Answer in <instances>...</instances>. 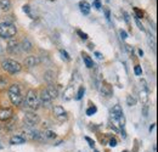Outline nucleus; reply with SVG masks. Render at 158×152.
Instances as JSON below:
<instances>
[{
	"label": "nucleus",
	"mask_w": 158,
	"mask_h": 152,
	"mask_svg": "<svg viewBox=\"0 0 158 152\" xmlns=\"http://www.w3.org/2000/svg\"><path fill=\"white\" fill-rule=\"evenodd\" d=\"M17 33V29L15 27V24L10 23V22H2L0 23V37L4 39H11L15 37Z\"/></svg>",
	"instance_id": "nucleus-1"
},
{
	"label": "nucleus",
	"mask_w": 158,
	"mask_h": 152,
	"mask_svg": "<svg viewBox=\"0 0 158 152\" xmlns=\"http://www.w3.org/2000/svg\"><path fill=\"white\" fill-rule=\"evenodd\" d=\"M9 97L11 100V102L15 106H20L22 103V95H21V88L17 84H12L9 88Z\"/></svg>",
	"instance_id": "nucleus-2"
},
{
	"label": "nucleus",
	"mask_w": 158,
	"mask_h": 152,
	"mask_svg": "<svg viewBox=\"0 0 158 152\" xmlns=\"http://www.w3.org/2000/svg\"><path fill=\"white\" fill-rule=\"evenodd\" d=\"M27 106L32 110H38L40 107V102H39V97L37 95V91L33 90V89H29L28 93H27V96H26V101Z\"/></svg>",
	"instance_id": "nucleus-3"
},
{
	"label": "nucleus",
	"mask_w": 158,
	"mask_h": 152,
	"mask_svg": "<svg viewBox=\"0 0 158 152\" xmlns=\"http://www.w3.org/2000/svg\"><path fill=\"white\" fill-rule=\"evenodd\" d=\"M1 66H2V68H4L6 72H9V73H11V74H15V73L20 72L21 68H22L20 62H17V61H15V60H11V58L4 60L2 63H1Z\"/></svg>",
	"instance_id": "nucleus-4"
},
{
	"label": "nucleus",
	"mask_w": 158,
	"mask_h": 152,
	"mask_svg": "<svg viewBox=\"0 0 158 152\" xmlns=\"http://www.w3.org/2000/svg\"><path fill=\"white\" fill-rule=\"evenodd\" d=\"M39 116L34 112H26L24 114V124L27 125V128H34L35 124L39 123Z\"/></svg>",
	"instance_id": "nucleus-5"
},
{
	"label": "nucleus",
	"mask_w": 158,
	"mask_h": 152,
	"mask_svg": "<svg viewBox=\"0 0 158 152\" xmlns=\"http://www.w3.org/2000/svg\"><path fill=\"white\" fill-rule=\"evenodd\" d=\"M51 101H52V99H51L50 95L48 94L46 89H43L41 93H40V96H39L40 105H43L44 107H49V106L51 105Z\"/></svg>",
	"instance_id": "nucleus-6"
},
{
	"label": "nucleus",
	"mask_w": 158,
	"mask_h": 152,
	"mask_svg": "<svg viewBox=\"0 0 158 152\" xmlns=\"http://www.w3.org/2000/svg\"><path fill=\"white\" fill-rule=\"evenodd\" d=\"M7 50L11 53V54H20L21 53V46L20 44L15 40V39L11 38V40L7 43Z\"/></svg>",
	"instance_id": "nucleus-7"
},
{
	"label": "nucleus",
	"mask_w": 158,
	"mask_h": 152,
	"mask_svg": "<svg viewBox=\"0 0 158 152\" xmlns=\"http://www.w3.org/2000/svg\"><path fill=\"white\" fill-rule=\"evenodd\" d=\"M52 111H54L55 117H56L59 120H64V119L67 118L66 111H64V108H63L62 106H55V107L52 108Z\"/></svg>",
	"instance_id": "nucleus-8"
},
{
	"label": "nucleus",
	"mask_w": 158,
	"mask_h": 152,
	"mask_svg": "<svg viewBox=\"0 0 158 152\" xmlns=\"http://www.w3.org/2000/svg\"><path fill=\"white\" fill-rule=\"evenodd\" d=\"M40 63V58L38 56H28L24 60V66L32 68V67H35Z\"/></svg>",
	"instance_id": "nucleus-9"
},
{
	"label": "nucleus",
	"mask_w": 158,
	"mask_h": 152,
	"mask_svg": "<svg viewBox=\"0 0 158 152\" xmlns=\"http://www.w3.org/2000/svg\"><path fill=\"white\" fill-rule=\"evenodd\" d=\"M12 117L11 108H0V120H9Z\"/></svg>",
	"instance_id": "nucleus-10"
},
{
	"label": "nucleus",
	"mask_w": 158,
	"mask_h": 152,
	"mask_svg": "<svg viewBox=\"0 0 158 152\" xmlns=\"http://www.w3.org/2000/svg\"><path fill=\"white\" fill-rule=\"evenodd\" d=\"M20 46H21V50H23V51H26V53H29V51H32V49H33V45H32V43L29 41L28 38L23 39Z\"/></svg>",
	"instance_id": "nucleus-11"
},
{
	"label": "nucleus",
	"mask_w": 158,
	"mask_h": 152,
	"mask_svg": "<svg viewBox=\"0 0 158 152\" xmlns=\"http://www.w3.org/2000/svg\"><path fill=\"white\" fill-rule=\"evenodd\" d=\"M46 91H48V94L50 95L51 99H56L59 96V90L54 84H49L48 88H46Z\"/></svg>",
	"instance_id": "nucleus-12"
},
{
	"label": "nucleus",
	"mask_w": 158,
	"mask_h": 152,
	"mask_svg": "<svg viewBox=\"0 0 158 152\" xmlns=\"http://www.w3.org/2000/svg\"><path fill=\"white\" fill-rule=\"evenodd\" d=\"M26 142V137H23L22 135H14L10 139V144L11 145H21Z\"/></svg>",
	"instance_id": "nucleus-13"
},
{
	"label": "nucleus",
	"mask_w": 158,
	"mask_h": 152,
	"mask_svg": "<svg viewBox=\"0 0 158 152\" xmlns=\"http://www.w3.org/2000/svg\"><path fill=\"white\" fill-rule=\"evenodd\" d=\"M79 7H80V11H81L84 15H89V14H90V5H89L88 1L81 0V1L79 2Z\"/></svg>",
	"instance_id": "nucleus-14"
},
{
	"label": "nucleus",
	"mask_w": 158,
	"mask_h": 152,
	"mask_svg": "<svg viewBox=\"0 0 158 152\" xmlns=\"http://www.w3.org/2000/svg\"><path fill=\"white\" fill-rule=\"evenodd\" d=\"M81 56H83V61H84V63H85V66L88 67V68H93L94 67V61L91 60V57L89 56L88 54H81Z\"/></svg>",
	"instance_id": "nucleus-15"
},
{
	"label": "nucleus",
	"mask_w": 158,
	"mask_h": 152,
	"mask_svg": "<svg viewBox=\"0 0 158 152\" xmlns=\"http://www.w3.org/2000/svg\"><path fill=\"white\" fill-rule=\"evenodd\" d=\"M101 93L103 96H111L112 95V90H111V87L106 83L102 84V88H101Z\"/></svg>",
	"instance_id": "nucleus-16"
},
{
	"label": "nucleus",
	"mask_w": 158,
	"mask_h": 152,
	"mask_svg": "<svg viewBox=\"0 0 158 152\" xmlns=\"http://www.w3.org/2000/svg\"><path fill=\"white\" fill-rule=\"evenodd\" d=\"M44 79H45L49 84H52V82L55 80V73H54L52 71H48V72H45Z\"/></svg>",
	"instance_id": "nucleus-17"
},
{
	"label": "nucleus",
	"mask_w": 158,
	"mask_h": 152,
	"mask_svg": "<svg viewBox=\"0 0 158 152\" xmlns=\"http://www.w3.org/2000/svg\"><path fill=\"white\" fill-rule=\"evenodd\" d=\"M0 7H1V10H4V11L10 10V7H11V1H10V0H0Z\"/></svg>",
	"instance_id": "nucleus-18"
},
{
	"label": "nucleus",
	"mask_w": 158,
	"mask_h": 152,
	"mask_svg": "<svg viewBox=\"0 0 158 152\" xmlns=\"http://www.w3.org/2000/svg\"><path fill=\"white\" fill-rule=\"evenodd\" d=\"M43 134H44L45 139H55L56 137V133L52 132V130H45Z\"/></svg>",
	"instance_id": "nucleus-19"
},
{
	"label": "nucleus",
	"mask_w": 158,
	"mask_h": 152,
	"mask_svg": "<svg viewBox=\"0 0 158 152\" xmlns=\"http://www.w3.org/2000/svg\"><path fill=\"white\" fill-rule=\"evenodd\" d=\"M127 103H128L129 106H135V105H136V99L133 97L131 95H128L127 96Z\"/></svg>",
	"instance_id": "nucleus-20"
},
{
	"label": "nucleus",
	"mask_w": 158,
	"mask_h": 152,
	"mask_svg": "<svg viewBox=\"0 0 158 152\" xmlns=\"http://www.w3.org/2000/svg\"><path fill=\"white\" fill-rule=\"evenodd\" d=\"M71 93H73V88H72V87H69V88L64 91V96H63V97H64V100H71V99H72Z\"/></svg>",
	"instance_id": "nucleus-21"
},
{
	"label": "nucleus",
	"mask_w": 158,
	"mask_h": 152,
	"mask_svg": "<svg viewBox=\"0 0 158 152\" xmlns=\"http://www.w3.org/2000/svg\"><path fill=\"white\" fill-rule=\"evenodd\" d=\"M140 99H141V101H142L143 103H146V102H147V100H148V96H147V93H146V90H141V91H140Z\"/></svg>",
	"instance_id": "nucleus-22"
},
{
	"label": "nucleus",
	"mask_w": 158,
	"mask_h": 152,
	"mask_svg": "<svg viewBox=\"0 0 158 152\" xmlns=\"http://www.w3.org/2000/svg\"><path fill=\"white\" fill-rule=\"evenodd\" d=\"M96 111H98V107H96V106H90V107L86 110V114H88V116H93V114L96 113Z\"/></svg>",
	"instance_id": "nucleus-23"
},
{
	"label": "nucleus",
	"mask_w": 158,
	"mask_h": 152,
	"mask_svg": "<svg viewBox=\"0 0 158 152\" xmlns=\"http://www.w3.org/2000/svg\"><path fill=\"white\" fill-rule=\"evenodd\" d=\"M84 93H85V89H84V87H80L78 90V94H77V100H80L83 95H84Z\"/></svg>",
	"instance_id": "nucleus-24"
},
{
	"label": "nucleus",
	"mask_w": 158,
	"mask_h": 152,
	"mask_svg": "<svg viewBox=\"0 0 158 152\" xmlns=\"http://www.w3.org/2000/svg\"><path fill=\"white\" fill-rule=\"evenodd\" d=\"M60 54L62 55V57H63L66 61H68V60L71 58V57H69V55H68V53H67V51H64V50H62V49L60 50Z\"/></svg>",
	"instance_id": "nucleus-25"
},
{
	"label": "nucleus",
	"mask_w": 158,
	"mask_h": 152,
	"mask_svg": "<svg viewBox=\"0 0 158 152\" xmlns=\"http://www.w3.org/2000/svg\"><path fill=\"white\" fill-rule=\"evenodd\" d=\"M85 140L89 142V146H90V147H93V149L95 147V141H94L93 139H90V137H88V136H86V137H85Z\"/></svg>",
	"instance_id": "nucleus-26"
},
{
	"label": "nucleus",
	"mask_w": 158,
	"mask_h": 152,
	"mask_svg": "<svg viewBox=\"0 0 158 152\" xmlns=\"http://www.w3.org/2000/svg\"><path fill=\"white\" fill-rule=\"evenodd\" d=\"M134 11H135V14H136V19H142V16H143V14H142V11H140L139 9H134Z\"/></svg>",
	"instance_id": "nucleus-27"
},
{
	"label": "nucleus",
	"mask_w": 158,
	"mask_h": 152,
	"mask_svg": "<svg viewBox=\"0 0 158 152\" xmlns=\"http://www.w3.org/2000/svg\"><path fill=\"white\" fill-rule=\"evenodd\" d=\"M134 72H135V74H136V76H141V73H142V70H141V67H140V66H135V68H134Z\"/></svg>",
	"instance_id": "nucleus-28"
},
{
	"label": "nucleus",
	"mask_w": 158,
	"mask_h": 152,
	"mask_svg": "<svg viewBox=\"0 0 158 152\" xmlns=\"http://www.w3.org/2000/svg\"><path fill=\"white\" fill-rule=\"evenodd\" d=\"M5 85H6V79H4V78H0V90L5 89Z\"/></svg>",
	"instance_id": "nucleus-29"
},
{
	"label": "nucleus",
	"mask_w": 158,
	"mask_h": 152,
	"mask_svg": "<svg viewBox=\"0 0 158 152\" xmlns=\"http://www.w3.org/2000/svg\"><path fill=\"white\" fill-rule=\"evenodd\" d=\"M77 33L80 36V38H81V39H84V40H86V39H88V34H86V33H83L80 29H78V31H77Z\"/></svg>",
	"instance_id": "nucleus-30"
},
{
	"label": "nucleus",
	"mask_w": 158,
	"mask_h": 152,
	"mask_svg": "<svg viewBox=\"0 0 158 152\" xmlns=\"http://www.w3.org/2000/svg\"><path fill=\"white\" fill-rule=\"evenodd\" d=\"M93 5H94V7H96L98 10H100V9H101V2H100V0H94Z\"/></svg>",
	"instance_id": "nucleus-31"
},
{
	"label": "nucleus",
	"mask_w": 158,
	"mask_h": 152,
	"mask_svg": "<svg viewBox=\"0 0 158 152\" xmlns=\"http://www.w3.org/2000/svg\"><path fill=\"white\" fill-rule=\"evenodd\" d=\"M142 114H143V117H147V116H148V107H147V105L143 106V108H142Z\"/></svg>",
	"instance_id": "nucleus-32"
},
{
	"label": "nucleus",
	"mask_w": 158,
	"mask_h": 152,
	"mask_svg": "<svg viewBox=\"0 0 158 152\" xmlns=\"http://www.w3.org/2000/svg\"><path fill=\"white\" fill-rule=\"evenodd\" d=\"M23 11L27 12V14L31 16V6H29V5H24V6H23Z\"/></svg>",
	"instance_id": "nucleus-33"
},
{
	"label": "nucleus",
	"mask_w": 158,
	"mask_h": 152,
	"mask_svg": "<svg viewBox=\"0 0 158 152\" xmlns=\"http://www.w3.org/2000/svg\"><path fill=\"white\" fill-rule=\"evenodd\" d=\"M110 146H112V147H114V146H117V140H116L114 137H112V139H110Z\"/></svg>",
	"instance_id": "nucleus-34"
},
{
	"label": "nucleus",
	"mask_w": 158,
	"mask_h": 152,
	"mask_svg": "<svg viewBox=\"0 0 158 152\" xmlns=\"http://www.w3.org/2000/svg\"><path fill=\"white\" fill-rule=\"evenodd\" d=\"M119 34H120V38L123 39V40L128 38V36H127V32H125V31H120V32H119Z\"/></svg>",
	"instance_id": "nucleus-35"
},
{
	"label": "nucleus",
	"mask_w": 158,
	"mask_h": 152,
	"mask_svg": "<svg viewBox=\"0 0 158 152\" xmlns=\"http://www.w3.org/2000/svg\"><path fill=\"white\" fill-rule=\"evenodd\" d=\"M136 24H138V26H139V28H140L141 31H143V27H142V24L140 23V21H139L138 19H136Z\"/></svg>",
	"instance_id": "nucleus-36"
},
{
	"label": "nucleus",
	"mask_w": 158,
	"mask_h": 152,
	"mask_svg": "<svg viewBox=\"0 0 158 152\" xmlns=\"http://www.w3.org/2000/svg\"><path fill=\"white\" fill-rule=\"evenodd\" d=\"M123 15H124V19H125V21L129 23V16H128V14H127V12H123Z\"/></svg>",
	"instance_id": "nucleus-37"
},
{
	"label": "nucleus",
	"mask_w": 158,
	"mask_h": 152,
	"mask_svg": "<svg viewBox=\"0 0 158 152\" xmlns=\"http://www.w3.org/2000/svg\"><path fill=\"white\" fill-rule=\"evenodd\" d=\"M95 55L98 56V58H99V60H102V55H101L100 53H95Z\"/></svg>",
	"instance_id": "nucleus-38"
},
{
	"label": "nucleus",
	"mask_w": 158,
	"mask_h": 152,
	"mask_svg": "<svg viewBox=\"0 0 158 152\" xmlns=\"http://www.w3.org/2000/svg\"><path fill=\"white\" fill-rule=\"evenodd\" d=\"M155 127H156V125H155V124H152V125H151V127H150V132H152V130H153V129H155Z\"/></svg>",
	"instance_id": "nucleus-39"
},
{
	"label": "nucleus",
	"mask_w": 158,
	"mask_h": 152,
	"mask_svg": "<svg viewBox=\"0 0 158 152\" xmlns=\"http://www.w3.org/2000/svg\"><path fill=\"white\" fill-rule=\"evenodd\" d=\"M106 16H107V19H110V11L108 10H106Z\"/></svg>",
	"instance_id": "nucleus-40"
},
{
	"label": "nucleus",
	"mask_w": 158,
	"mask_h": 152,
	"mask_svg": "<svg viewBox=\"0 0 158 152\" xmlns=\"http://www.w3.org/2000/svg\"><path fill=\"white\" fill-rule=\"evenodd\" d=\"M139 55H140V56H143V51H142V50H139Z\"/></svg>",
	"instance_id": "nucleus-41"
},
{
	"label": "nucleus",
	"mask_w": 158,
	"mask_h": 152,
	"mask_svg": "<svg viewBox=\"0 0 158 152\" xmlns=\"http://www.w3.org/2000/svg\"><path fill=\"white\" fill-rule=\"evenodd\" d=\"M2 149H4V145H2L1 142H0V150H2Z\"/></svg>",
	"instance_id": "nucleus-42"
},
{
	"label": "nucleus",
	"mask_w": 158,
	"mask_h": 152,
	"mask_svg": "<svg viewBox=\"0 0 158 152\" xmlns=\"http://www.w3.org/2000/svg\"><path fill=\"white\" fill-rule=\"evenodd\" d=\"M1 51H2V48H1V45H0V53H1Z\"/></svg>",
	"instance_id": "nucleus-43"
},
{
	"label": "nucleus",
	"mask_w": 158,
	"mask_h": 152,
	"mask_svg": "<svg viewBox=\"0 0 158 152\" xmlns=\"http://www.w3.org/2000/svg\"><path fill=\"white\" fill-rule=\"evenodd\" d=\"M95 152H99V151H96V150H95Z\"/></svg>",
	"instance_id": "nucleus-44"
},
{
	"label": "nucleus",
	"mask_w": 158,
	"mask_h": 152,
	"mask_svg": "<svg viewBox=\"0 0 158 152\" xmlns=\"http://www.w3.org/2000/svg\"><path fill=\"white\" fill-rule=\"evenodd\" d=\"M123 152H128V151H123Z\"/></svg>",
	"instance_id": "nucleus-45"
},
{
	"label": "nucleus",
	"mask_w": 158,
	"mask_h": 152,
	"mask_svg": "<svg viewBox=\"0 0 158 152\" xmlns=\"http://www.w3.org/2000/svg\"><path fill=\"white\" fill-rule=\"evenodd\" d=\"M51 1H55V0H51Z\"/></svg>",
	"instance_id": "nucleus-46"
},
{
	"label": "nucleus",
	"mask_w": 158,
	"mask_h": 152,
	"mask_svg": "<svg viewBox=\"0 0 158 152\" xmlns=\"http://www.w3.org/2000/svg\"><path fill=\"white\" fill-rule=\"evenodd\" d=\"M0 129H1V125H0Z\"/></svg>",
	"instance_id": "nucleus-47"
}]
</instances>
